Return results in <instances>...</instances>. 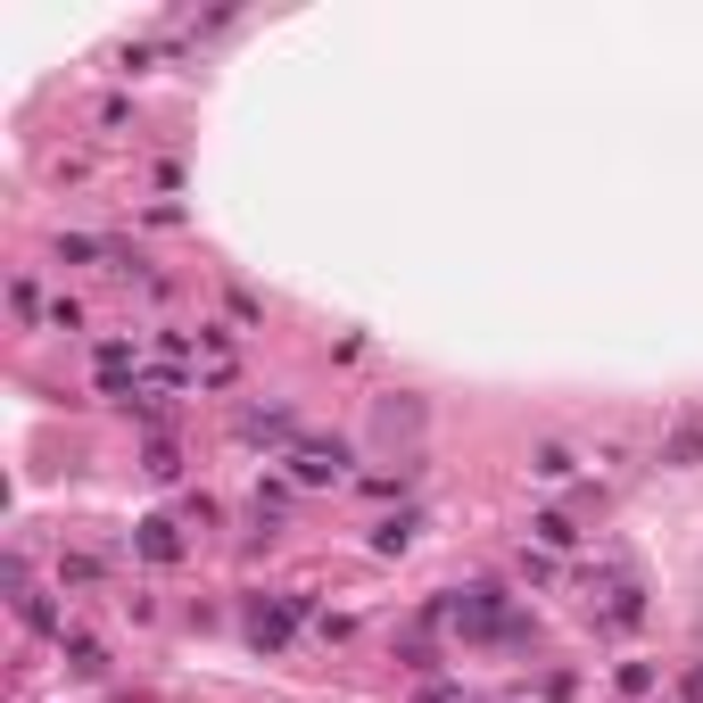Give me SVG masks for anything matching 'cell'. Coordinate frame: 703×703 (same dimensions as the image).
Wrapping results in <instances>:
<instances>
[{"label": "cell", "instance_id": "5", "mask_svg": "<svg viewBox=\"0 0 703 703\" xmlns=\"http://www.w3.org/2000/svg\"><path fill=\"white\" fill-rule=\"evenodd\" d=\"M530 472H538V481H572V472H579V456H572L563 439H546V447L530 456Z\"/></svg>", "mask_w": 703, "mask_h": 703}, {"label": "cell", "instance_id": "2", "mask_svg": "<svg viewBox=\"0 0 703 703\" xmlns=\"http://www.w3.org/2000/svg\"><path fill=\"white\" fill-rule=\"evenodd\" d=\"M132 546H141L149 563H183V530H174L166 514H149V521H132Z\"/></svg>", "mask_w": 703, "mask_h": 703}, {"label": "cell", "instance_id": "10", "mask_svg": "<svg viewBox=\"0 0 703 703\" xmlns=\"http://www.w3.org/2000/svg\"><path fill=\"white\" fill-rule=\"evenodd\" d=\"M141 472H149V481H183V456H174V447L158 439V447H149V456H141Z\"/></svg>", "mask_w": 703, "mask_h": 703}, {"label": "cell", "instance_id": "6", "mask_svg": "<svg viewBox=\"0 0 703 703\" xmlns=\"http://www.w3.org/2000/svg\"><path fill=\"white\" fill-rule=\"evenodd\" d=\"M58 654H67V670H74V679H100V670H108V654H100L92 637H58Z\"/></svg>", "mask_w": 703, "mask_h": 703}, {"label": "cell", "instance_id": "8", "mask_svg": "<svg viewBox=\"0 0 703 703\" xmlns=\"http://www.w3.org/2000/svg\"><path fill=\"white\" fill-rule=\"evenodd\" d=\"M530 530H538V546H555V555H572V546H579V530H572L563 514H538Z\"/></svg>", "mask_w": 703, "mask_h": 703}, {"label": "cell", "instance_id": "1", "mask_svg": "<svg viewBox=\"0 0 703 703\" xmlns=\"http://www.w3.org/2000/svg\"><path fill=\"white\" fill-rule=\"evenodd\" d=\"M290 472H298V481H348V439H298L290 447Z\"/></svg>", "mask_w": 703, "mask_h": 703}, {"label": "cell", "instance_id": "12", "mask_svg": "<svg viewBox=\"0 0 703 703\" xmlns=\"http://www.w3.org/2000/svg\"><path fill=\"white\" fill-rule=\"evenodd\" d=\"M423 703H456V687H423Z\"/></svg>", "mask_w": 703, "mask_h": 703}, {"label": "cell", "instance_id": "9", "mask_svg": "<svg viewBox=\"0 0 703 703\" xmlns=\"http://www.w3.org/2000/svg\"><path fill=\"white\" fill-rule=\"evenodd\" d=\"M241 439H290V414L265 406V414H241Z\"/></svg>", "mask_w": 703, "mask_h": 703}, {"label": "cell", "instance_id": "7", "mask_svg": "<svg viewBox=\"0 0 703 703\" xmlns=\"http://www.w3.org/2000/svg\"><path fill=\"white\" fill-rule=\"evenodd\" d=\"M414 530H423V521H414V514L381 521V530H372V555H406V546H414Z\"/></svg>", "mask_w": 703, "mask_h": 703}, {"label": "cell", "instance_id": "3", "mask_svg": "<svg viewBox=\"0 0 703 703\" xmlns=\"http://www.w3.org/2000/svg\"><path fill=\"white\" fill-rule=\"evenodd\" d=\"M18 621H25V630H34V637H67V621H58V604H50V596H34V588H18Z\"/></svg>", "mask_w": 703, "mask_h": 703}, {"label": "cell", "instance_id": "11", "mask_svg": "<svg viewBox=\"0 0 703 703\" xmlns=\"http://www.w3.org/2000/svg\"><path fill=\"white\" fill-rule=\"evenodd\" d=\"M58 579H67V588H92L100 563H92V555H67V563H58Z\"/></svg>", "mask_w": 703, "mask_h": 703}, {"label": "cell", "instance_id": "4", "mask_svg": "<svg viewBox=\"0 0 703 703\" xmlns=\"http://www.w3.org/2000/svg\"><path fill=\"white\" fill-rule=\"evenodd\" d=\"M662 463H670V472H687V463H703V414H695V423H679V430H670V439H662Z\"/></svg>", "mask_w": 703, "mask_h": 703}]
</instances>
